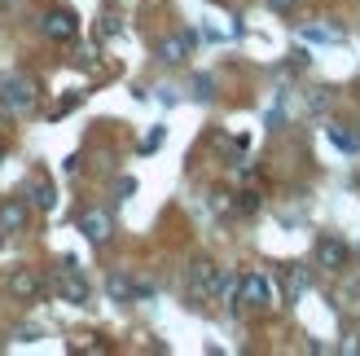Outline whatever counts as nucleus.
I'll return each instance as SVG.
<instances>
[{
  "instance_id": "4be33fe9",
  "label": "nucleus",
  "mask_w": 360,
  "mask_h": 356,
  "mask_svg": "<svg viewBox=\"0 0 360 356\" xmlns=\"http://www.w3.org/2000/svg\"><path fill=\"white\" fill-rule=\"evenodd\" d=\"M101 35H119V18H115V13L101 18Z\"/></svg>"
},
{
  "instance_id": "423d86ee",
  "label": "nucleus",
  "mask_w": 360,
  "mask_h": 356,
  "mask_svg": "<svg viewBox=\"0 0 360 356\" xmlns=\"http://www.w3.org/2000/svg\"><path fill=\"white\" fill-rule=\"evenodd\" d=\"M347 242L343 238H321L316 242V269H326V273H338V269H347Z\"/></svg>"
},
{
  "instance_id": "412c9836",
  "label": "nucleus",
  "mask_w": 360,
  "mask_h": 356,
  "mask_svg": "<svg viewBox=\"0 0 360 356\" xmlns=\"http://www.w3.org/2000/svg\"><path fill=\"white\" fill-rule=\"evenodd\" d=\"M115 193H119V198H128V193H136V181H132V176H123V181L115 185Z\"/></svg>"
},
{
  "instance_id": "dca6fc26",
  "label": "nucleus",
  "mask_w": 360,
  "mask_h": 356,
  "mask_svg": "<svg viewBox=\"0 0 360 356\" xmlns=\"http://www.w3.org/2000/svg\"><path fill=\"white\" fill-rule=\"evenodd\" d=\"M330 106V88H312L308 93V110H326Z\"/></svg>"
},
{
  "instance_id": "39448f33",
  "label": "nucleus",
  "mask_w": 360,
  "mask_h": 356,
  "mask_svg": "<svg viewBox=\"0 0 360 356\" xmlns=\"http://www.w3.org/2000/svg\"><path fill=\"white\" fill-rule=\"evenodd\" d=\"M79 234L93 242V246H105V242L115 238V220H110V211H101V207L79 211Z\"/></svg>"
},
{
  "instance_id": "aec40b11",
  "label": "nucleus",
  "mask_w": 360,
  "mask_h": 356,
  "mask_svg": "<svg viewBox=\"0 0 360 356\" xmlns=\"http://www.w3.org/2000/svg\"><path fill=\"white\" fill-rule=\"evenodd\" d=\"M259 207V193H238V211H255Z\"/></svg>"
},
{
  "instance_id": "6ab92c4d",
  "label": "nucleus",
  "mask_w": 360,
  "mask_h": 356,
  "mask_svg": "<svg viewBox=\"0 0 360 356\" xmlns=\"http://www.w3.org/2000/svg\"><path fill=\"white\" fill-rule=\"evenodd\" d=\"M338 352H343V356H360V334H347V339L338 343Z\"/></svg>"
},
{
  "instance_id": "4468645a",
  "label": "nucleus",
  "mask_w": 360,
  "mask_h": 356,
  "mask_svg": "<svg viewBox=\"0 0 360 356\" xmlns=\"http://www.w3.org/2000/svg\"><path fill=\"white\" fill-rule=\"evenodd\" d=\"M303 40H326V44H343V27H303Z\"/></svg>"
},
{
  "instance_id": "9b49d317",
  "label": "nucleus",
  "mask_w": 360,
  "mask_h": 356,
  "mask_svg": "<svg viewBox=\"0 0 360 356\" xmlns=\"http://www.w3.org/2000/svg\"><path fill=\"white\" fill-rule=\"evenodd\" d=\"M27 198L40 207V211H53V207H58V189H53L49 176H35V181L27 185Z\"/></svg>"
},
{
  "instance_id": "2eb2a0df",
  "label": "nucleus",
  "mask_w": 360,
  "mask_h": 356,
  "mask_svg": "<svg viewBox=\"0 0 360 356\" xmlns=\"http://www.w3.org/2000/svg\"><path fill=\"white\" fill-rule=\"evenodd\" d=\"M193 97H198V101H211V97H215V80H211V75H198V80H193Z\"/></svg>"
},
{
  "instance_id": "a211bd4d",
  "label": "nucleus",
  "mask_w": 360,
  "mask_h": 356,
  "mask_svg": "<svg viewBox=\"0 0 360 356\" xmlns=\"http://www.w3.org/2000/svg\"><path fill=\"white\" fill-rule=\"evenodd\" d=\"M330 141H334L338 150H356V136H352V132H343V128H330Z\"/></svg>"
},
{
  "instance_id": "0eeeda50",
  "label": "nucleus",
  "mask_w": 360,
  "mask_h": 356,
  "mask_svg": "<svg viewBox=\"0 0 360 356\" xmlns=\"http://www.w3.org/2000/svg\"><path fill=\"white\" fill-rule=\"evenodd\" d=\"M27 220H31V203L27 198H5L0 203V234H22L27 229Z\"/></svg>"
},
{
  "instance_id": "7ed1b4c3",
  "label": "nucleus",
  "mask_w": 360,
  "mask_h": 356,
  "mask_svg": "<svg viewBox=\"0 0 360 356\" xmlns=\"http://www.w3.org/2000/svg\"><path fill=\"white\" fill-rule=\"evenodd\" d=\"M220 269H215L211 260H198V264H189V295L198 299V304H207V299H215L220 295Z\"/></svg>"
},
{
  "instance_id": "20e7f679",
  "label": "nucleus",
  "mask_w": 360,
  "mask_h": 356,
  "mask_svg": "<svg viewBox=\"0 0 360 356\" xmlns=\"http://www.w3.org/2000/svg\"><path fill=\"white\" fill-rule=\"evenodd\" d=\"M238 304L242 308H273V281H268L264 273H246L238 281Z\"/></svg>"
},
{
  "instance_id": "9d476101",
  "label": "nucleus",
  "mask_w": 360,
  "mask_h": 356,
  "mask_svg": "<svg viewBox=\"0 0 360 356\" xmlns=\"http://www.w3.org/2000/svg\"><path fill=\"white\" fill-rule=\"evenodd\" d=\"M189 44H193V35H167V40H158V62L180 66L189 58Z\"/></svg>"
},
{
  "instance_id": "6e6552de",
  "label": "nucleus",
  "mask_w": 360,
  "mask_h": 356,
  "mask_svg": "<svg viewBox=\"0 0 360 356\" xmlns=\"http://www.w3.org/2000/svg\"><path fill=\"white\" fill-rule=\"evenodd\" d=\"M40 27H44V35H49V40H58V44L75 40V31H79V23H75V13H70V9H49Z\"/></svg>"
},
{
  "instance_id": "ddd939ff",
  "label": "nucleus",
  "mask_w": 360,
  "mask_h": 356,
  "mask_svg": "<svg viewBox=\"0 0 360 356\" xmlns=\"http://www.w3.org/2000/svg\"><path fill=\"white\" fill-rule=\"evenodd\" d=\"M303 291H308V273H303V269H285V299L295 304Z\"/></svg>"
},
{
  "instance_id": "1a4fd4ad",
  "label": "nucleus",
  "mask_w": 360,
  "mask_h": 356,
  "mask_svg": "<svg viewBox=\"0 0 360 356\" xmlns=\"http://www.w3.org/2000/svg\"><path fill=\"white\" fill-rule=\"evenodd\" d=\"M105 291H110L115 304H132V299H150V295H154L150 286H136V281H132V277H123V273H110Z\"/></svg>"
},
{
  "instance_id": "f03ea898",
  "label": "nucleus",
  "mask_w": 360,
  "mask_h": 356,
  "mask_svg": "<svg viewBox=\"0 0 360 356\" xmlns=\"http://www.w3.org/2000/svg\"><path fill=\"white\" fill-rule=\"evenodd\" d=\"M53 286H58V295L66 299V304H75V308H84L88 304V295H93V291H88V281H84V273L75 269V260H62V269H58V277H53Z\"/></svg>"
},
{
  "instance_id": "5701e85b",
  "label": "nucleus",
  "mask_w": 360,
  "mask_h": 356,
  "mask_svg": "<svg viewBox=\"0 0 360 356\" xmlns=\"http://www.w3.org/2000/svg\"><path fill=\"white\" fill-rule=\"evenodd\" d=\"M299 5V0H268V9H277V13H290Z\"/></svg>"
},
{
  "instance_id": "f257e3e1",
  "label": "nucleus",
  "mask_w": 360,
  "mask_h": 356,
  "mask_svg": "<svg viewBox=\"0 0 360 356\" xmlns=\"http://www.w3.org/2000/svg\"><path fill=\"white\" fill-rule=\"evenodd\" d=\"M35 84L27 75H9L5 84H0V106H5V115H27L35 110Z\"/></svg>"
},
{
  "instance_id": "f8f14e48",
  "label": "nucleus",
  "mask_w": 360,
  "mask_h": 356,
  "mask_svg": "<svg viewBox=\"0 0 360 356\" xmlns=\"http://www.w3.org/2000/svg\"><path fill=\"white\" fill-rule=\"evenodd\" d=\"M9 291H13L18 299H35V295H40V291H44V281H40V277H35L31 269H18V273L9 277Z\"/></svg>"
},
{
  "instance_id": "f3484780",
  "label": "nucleus",
  "mask_w": 360,
  "mask_h": 356,
  "mask_svg": "<svg viewBox=\"0 0 360 356\" xmlns=\"http://www.w3.org/2000/svg\"><path fill=\"white\" fill-rule=\"evenodd\" d=\"M163 136H167V128H154V132H150L146 141H141V154H154L158 146H163Z\"/></svg>"
}]
</instances>
